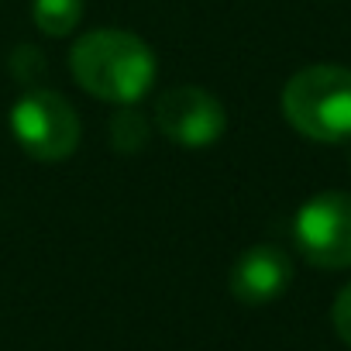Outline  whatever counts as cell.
<instances>
[{"label":"cell","mask_w":351,"mask_h":351,"mask_svg":"<svg viewBox=\"0 0 351 351\" xmlns=\"http://www.w3.org/2000/svg\"><path fill=\"white\" fill-rule=\"evenodd\" d=\"M73 80L107 104H138L155 83V56L152 49L117 28H100L83 35L69 52Z\"/></svg>","instance_id":"1"},{"label":"cell","mask_w":351,"mask_h":351,"mask_svg":"<svg viewBox=\"0 0 351 351\" xmlns=\"http://www.w3.org/2000/svg\"><path fill=\"white\" fill-rule=\"evenodd\" d=\"M286 121L310 141L351 138V69L306 66L282 90Z\"/></svg>","instance_id":"2"},{"label":"cell","mask_w":351,"mask_h":351,"mask_svg":"<svg viewBox=\"0 0 351 351\" xmlns=\"http://www.w3.org/2000/svg\"><path fill=\"white\" fill-rule=\"evenodd\" d=\"M18 145L38 162H62L80 145V117L56 90H28L11 110Z\"/></svg>","instance_id":"3"},{"label":"cell","mask_w":351,"mask_h":351,"mask_svg":"<svg viewBox=\"0 0 351 351\" xmlns=\"http://www.w3.org/2000/svg\"><path fill=\"white\" fill-rule=\"evenodd\" d=\"M300 255L317 269H351V193H317L293 221Z\"/></svg>","instance_id":"4"},{"label":"cell","mask_w":351,"mask_h":351,"mask_svg":"<svg viewBox=\"0 0 351 351\" xmlns=\"http://www.w3.org/2000/svg\"><path fill=\"white\" fill-rule=\"evenodd\" d=\"M155 124L176 145L207 148L221 141L228 128V114H224V104L200 86H172L155 104Z\"/></svg>","instance_id":"5"},{"label":"cell","mask_w":351,"mask_h":351,"mask_svg":"<svg viewBox=\"0 0 351 351\" xmlns=\"http://www.w3.org/2000/svg\"><path fill=\"white\" fill-rule=\"evenodd\" d=\"M289 282H293V262L276 245L248 248L231 269V293H234V300H241L248 306L279 300Z\"/></svg>","instance_id":"6"},{"label":"cell","mask_w":351,"mask_h":351,"mask_svg":"<svg viewBox=\"0 0 351 351\" xmlns=\"http://www.w3.org/2000/svg\"><path fill=\"white\" fill-rule=\"evenodd\" d=\"M32 18L42 35L62 38V35L76 32V25L83 21V0H35Z\"/></svg>","instance_id":"7"},{"label":"cell","mask_w":351,"mask_h":351,"mask_svg":"<svg viewBox=\"0 0 351 351\" xmlns=\"http://www.w3.org/2000/svg\"><path fill=\"white\" fill-rule=\"evenodd\" d=\"M110 128H114V145L121 152H134V148H141L148 141V124H145V117H141V110L134 104H121V110L114 114Z\"/></svg>","instance_id":"8"},{"label":"cell","mask_w":351,"mask_h":351,"mask_svg":"<svg viewBox=\"0 0 351 351\" xmlns=\"http://www.w3.org/2000/svg\"><path fill=\"white\" fill-rule=\"evenodd\" d=\"M330 320H334V330H337V337L351 348V282L337 293V300H334V310H330Z\"/></svg>","instance_id":"9"}]
</instances>
